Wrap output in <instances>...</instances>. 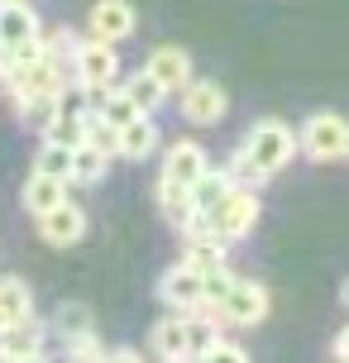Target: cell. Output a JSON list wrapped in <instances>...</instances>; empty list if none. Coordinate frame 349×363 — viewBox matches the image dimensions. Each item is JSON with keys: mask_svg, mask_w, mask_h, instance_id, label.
<instances>
[{"mask_svg": "<svg viewBox=\"0 0 349 363\" xmlns=\"http://www.w3.org/2000/svg\"><path fill=\"white\" fill-rule=\"evenodd\" d=\"M0 311L10 315V325L34 320V291L24 287L19 277H0Z\"/></svg>", "mask_w": 349, "mask_h": 363, "instance_id": "obj_21", "label": "cell"}, {"mask_svg": "<svg viewBox=\"0 0 349 363\" xmlns=\"http://www.w3.org/2000/svg\"><path fill=\"white\" fill-rule=\"evenodd\" d=\"M62 201H67V182L62 177H43V172H34V177L24 182V211H29V216H48V211H53V206H62Z\"/></svg>", "mask_w": 349, "mask_h": 363, "instance_id": "obj_17", "label": "cell"}, {"mask_svg": "<svg viewBox=\"0 0 349 363\" xmlns=\"http://www.w3.org/2000/svg\"><path fill=\"white\" fill-rule=\"evenodd\" d=\"M335 359H340V363H349V325L340 330V335H335Z\"/></svg>", "mask_w": 349, "mask_h": 363, "instance_id": "obj_31", "label": "cell"}, {"mask_svg": "<svg viewBox=\"0 0 349 363\" xmlns=\"http://www.w3.org/2000/svg\"><path fill=\"white\" fill-rule=\"evenodd\" d=\"M67 86H72V82H67V72H62V62L43 53L38 62L19 67L5 91H10V101H24V96H62Z\"/></svg>", "mask_w": 349, "mask_h": 363, "instance_id": "obj_7", "label": "cell"}, {"mask_svg": "<svg viewBox=\"0 0 349 363\" xmlns=\"http://www.w3.org/2000/svg\"><path fill=\"white\" fill-rule=\"evenodd\" d=\"M96 115H101L111 129H125L129 120H139L144 110H139V101H134L125 86H111L106 96H96Z\"/></svg>", "mask_w": 349, "mask_h": 363, "instance_id": "obj_20", "label": "cell"}, {"mask_svg": "<svg viewBox=\"0 0 349 363\" xmlns=\"http://www.w3.org/2000/svg\"><path fill=\"white\" fill-rule=\"evenodd\" d=\"M101 363H106V359H101Z\"/></svg>", "mask_w": 349, "mask_h": 363, "instance_id": "obj_36", "label": "cell"}, {"mask_svg": "<svg viewBox=\"0 0 349 363\" xmlns=\"http://www.w3.org/2000/svg\"><path fill=\"white\" fill-rule=\"evenodd\" d=\"M87 38L77 34V29H53V34H43V48H48V57H57V62H72V53L82 48Z\"/></svg>", "mask_w": 349, "mask_h": 363, "instance_id": "obj_28", "label": "cell"}, {"mask_svg": "<svg viewBox=\"0 0 349 363\" xmlns=\"http://www.w3.org/2000/svg\"><path fill=\"white\" fill-rule=\"evenodd\" d=\"M29 38H43L38 15L24 0H0V48H19V43H29Z\"/></svg>", "mask_w": 349, "mask_h": 363, "instance_id": "obj_15", "label": "cell"}, {"mask_svg": "<svg viewBox=\"0 0 349 363\" xmlns=\"http://www.w3.org/2000/svg\"><path fill=\"white\" fill-rule=\"evenodd\" d=\"M34 172L72 182V148H67V144H53V139H43V144H38V153H34Z\"/></svg>", "mask_w": 349, "mask_h": 363, "instance_id": "obj_23", "label": "cell"}, {"mask_svg": "<svg viewBox=\"0 0 349 363\" xmlns=\"http://www.w3.org/2000/svg\"><path fill=\"white\" fill-rule=\"evenodd\" d=\"M0 363H24V359H19L15 349H5V345H0Z\"/></svg>", "mask_w": 349, "mask_h": 363, "instance_id": "obj_33", "label": "cell"}, {"mask_svg": "<svg viewBox=\"0 0 349 363\" xmlns=\"http://www.w3.org/2000/svg\"><path fill=\"white\" fill-rule=\"evenodd\" d=\"M230 186H235V182L225 177V167H216V172H206V177L196 182V186H192V191H196V211H211V206H216V201H221L225 191H230Z\"/></svg>", "mask_w": 349, "mask_h": 363, "instance_id": "obj_27", "label": "cell"}, {"mask_svg": "<svg viewBox=\"0 0 349 363\" xmlns=\"http://www.w3.org/2000/svg\"><path fill=\"white\" fill-rule=\"evenodd\" d=\"M53 330L62 335V345H77V340H87V335H92V311L82 306V301H67V306H57Z\"/></svg>", "mask_w": 349, "mask_h": 363, "instance_id": "obj_22", "label": "cell"}, {"mask_svg": "<svg viewBox=\"0 0 349 363\" xmlns=\"http://www.w3.org/2000/svg\"><path fill=\"white\" fill-rule=\"evenodd\" d=\"M57 106H62V96H24V101H15V110H19V120L29 129H43L53 125V115H57Z\"/></svg>", "mask_w": 349, "mask_h": 363, "instance_id": "obj_25", "label": "cell"}, {"mask_svg": "<svg viewBox=\"0 0 349 363\" xmlns=\"http://www.w3.org/2000/svg\"><path fill=\"white\" fill-rule=\"evenodd\" d=\"M43 340H48V330L38 325V315L34 320H19V325H10L5 335H0V345L15 349L24 363H43Z\"/></svg>", "mask_w": 349, "mask_h": 363, "instance_id": "obj_18", "label": "cell"}, {"mask_svg": "<svg viewBox=\"0 0 349 363\" xmlns=\"http://www.w3.org/2000/svg\"><path fill=\"white\" fill-rule=\"evenodd\" d=\"M144 67L158 77L167 91H182L187 82H192V53H187V48H177V43H163V48H153Z\"/></svg>", "mask_w": 349, "mask_h": 363, "instance_id": "obj_16", "label": "cell"}, {"mask_svg": "<svg viewBox=\"0 0 349 363\" xmlns=\"http://www.w3.org/2000/svg\"><path fill=\"white\" fill-rule=\"evenodd\" d=\"M148 345H153V354L163 363H192L196 359V349H192V315H182V311L163 315L153 325V335H148Z\"/></svg>", "mask_w": 349, "mask_h": 363, "instance_id": "obj_9", "label": "cell"}, {"mask_svg": "<svg viewBox=\"0 0 349 363\" xmlns=\"http://www.w3.org/2000/svg\"><path fill=\"white\" fill-rule=\"evenodd\" d=\"M134 24H139V15H134L129 0H96L92 15H87V38H101V43H115L120 48L134 34Z\"/></svg>", "mask_w": 349, "mask_h": 363, "instance_id": "obj_8", "label": "cell"}, {"mask_svg": "<svg viewBox=\"0 0 349 363\" xmlns=\"http://www.w3.org/2000/svg\"><path fill=\"white\" fill-rule=\"evenodd\" d=\"M158 144H163V134H158V125H153L148 115L129 120L125 129H115V153H120V158H129V163L153 158V153H158Z\"/></svg>", "mask_w": 349, "mask_h": 363, "instance_id": "obj_14", "label": "cell"}, {"mask_svg": "<svg viewBox=\"0 0 349 363\" xmlns=\"http://www.w3.org/2000/svg\"><path fill=\"white\" fill-rule=\"evenodd\" d=\"M106 363H144V359H139L134 349H111V354H106Z\"/></svg>", "mask_w": 349, "mask_h": 363, "instance_id": "obj_32", "label": "cell"}, {"mask_svg": "<svg viewBox=\"0 0 349 363\" xmlns=\"http://www.w3.org/2000/svg\"><path fill=\"white\" fill-rule=\"evenodd\" d=\"M216 311L225 315V325H258V320H268V287L263 282H235Z\"/></svg>", "mask_w": 349, "mask_h": 363, "instance_id": "obj_11", "label": "cell"}, {"mask_svg": "<svg viewBox=\"0 0 349 363\" xmlns=\"http://www.w3.org/2000/svg\"><path fill=\"white\" fill-rule=\"evenodd\" d=\"M225 177L235 182V186H258V182H263V172H258V163L244 153V144H239L235 153L225 158Z\"/></svg>", "mask_w": 349, "mask_h": 363, "instance_id": "obj_26", "label": "cell"}, {"mask_svg": "<svg viewBox=\"0 0 349 363\" xmlns=\"http://www.w3.org/2000/svg\"><path fill=\"white\" fill-rule=\"evenodd\" d=\"M153 196H158V216H163L172 230H187L192 220L201 216V211H196V191L182 186V182H172V177H158V191H153Z\"/></svg>", "mask_w": 349, "mask_h": 363, "instance_id": "obj_13", "label": "cell"}, {"mask_svg": "<svg viewBox=\"0 0 349 363\" xmlns=\"http://www.w3.org/2000/svg\"><path fill=\"white\" fill-rule=\"evenodd\" d=\"M206 172H211V163H206V148L196 144V139H177V144L163 153V177L182 182V186H196Z\"/></svg>", "mask_w": 349, "mask_h": 363, "instance_id": "obj_12", "label": "cell"}, {"mask_svg": "<svg viewBox=\"0 0 349 363\" xmlns=\"http://www.w3.org/2000/svg\"><path fill=\"white\" fill-rule=\"evenodd\" d=\"M158 301H163L167 311H182V315L201 311L206 306V272L187 268V263L167 268L163 277H158Z\"/></svg>", "mask_w": 349, "mask_h": 363, "instance_id": "obj_6", "label": "cell"}, {"mask_svg": "<svg viewBox=\"0 0 349 363\" xmlns=\"http://www.w3.org/2000/svg\"><path fill=\"white\" fill-rule=\"evenodd\" d=\"M297 134L282 120H258V125H249V134H244V153L258 163V172L263 177H273V172H282V167L292 163L297 153Z\"/></svg>", "mask_w": 349, "mask_h": 363, "instance_id": "obj_3", "label": "cell"}, {"mask_svg": "<svg viewBox=\"0 0 349 363\" xmlns=\"http://www.w3.org/2000/svg\"><path fill=\"white\" fill-rule=\"evenodd\" d=\"M201 216H206V225H211L225 244H235V239L254 235L258 216H263V201H258L254 186H230V191H225L211 211H201Z\"/></svg>", "mask_w": 349, "mask_h": 363, "instance_id": "obj_1", "label": "cell"}, {"mask_svg": "<svg viewBox=\"0 0 349 363\" xmlns=\"http://www.w3.org/2000/svg\"><path fill=\"white\" fill-rule=\"evenodd\" d=\"M5 330H10V315H5V311H0V335H5Z\"/></svg>", "mask_w": 349, "mask_h": 363, "instance_id": "obj_34", "label": "cell"}, {"mask_svg": "<svg viewBox=\"0 0 349 363\" xmlns=\"http://www.w3.org/2000/svg\"><path fill=\"white\" fill-rule=\"evenodd\" d=\"M106 172H111V148L92 144V139L72 148V182L96 186V182H106Z\"/></svg>", "mask_w": 349, "mask_h": 363, "instance_id": "obj_19", "label": "cell"}, {"mask_svg": "<svg viewBox=\"0 0 349 363\" xmlns=\"http://www.w3.org/2000/svg\"><path fill=\"white\" fill-rule=\"evenodd\" d=\"M67 67H72V82L92 96V106H96V96H106V91L115 86V77H120V53H115V43L87 38V43L72 53Z\"/></svg>", "mask_w": 349, "mask_h": 363, "instance_id": "obj_2", "label": "cell"}, {"mask_svg": "<svg viewBox=\"0 0 349 363\" xmlns=\"http://www.w3.org/2000/svg\"><path fill=\"white\" fill-rule=\"evenodd\" d=\"M38 239L53 244V249H72V244H82V239H87V211H82L77 201L53 206L48 216H38Z\"/></svg>", "mask_w": 349, "mask_h": 363, "instance_id": "obj_10", "label": "cell"}, {"mask_svg": "<svg viewBox=\"0 0 349 363\" xmlns=\"http://www.w3.org/2000/svg\"><path fill=\"white\" fill-rule=\"evenodd\" d=\"M177 101H182V120H192V125H221L225 115H230V96L211 77H192L177 91Z\"/></svg>", "mask_w": 349, "mask_h": 363, "instance_id": "obj_5", "label": "cell"}, {"mask_svg": "<svg viewBox=\"0 0 349 363\" xmlns=\"http://www.w3.org/2000/svg\"><path fill=\"white\" fill-rule=\"evenodd\" d=\"M297 144H301V153H306L311 163L349 158V120H345V115H335V110H316L311 120L301 125Z\"/></svg>", "mask_w": 349, "mask_h": 363, "instance_id": "obj_4", "label": "cell"}, {"mask_svg": "<svg viewBox=\"0 0 349 363\" xmlns=\"http://www.w3.org/2000/svg\"><path fill=\"white\" fill-rule=\"evenodd\" d=\"M235 287V277H230V268H216V272H206V306H221L225 301V291Z\"/></svg>", "mask_w": 349, "mask_h": 363, "instance_id": "obj_30", "label": "cell"}, {"mask_svg": "<svg viewBox=\"0 0 349 363\" xmlns=\"http://www.w3.org/2000/svg\"><path fill=\"white\" fill-rule=\"evenodd\" d=\"M340 301H345V306H349V282H345V287H340Z\"/></svg>", "mask_w": 349, "mask_h": 363, "instance_id": "obj_35", "label": "cell"}, {"mask_svg": "<svg viewBox=\"0 0 349 363\" xmlns=\"http://www.w3.org/2000/svg\"><path fill=\"white\" fill-rule=\"evenodd\" d=\"M192 363H249V354H244L239 345H230V340H216V345L201 349Z\"/></svg>", "mask_w": 349, "mask_h": 363, "instance_id": "obj_29", "label": "cell"}, {"mask_svg": "<svg viewBox=\"0 0 349 363\" xmlns=\"http://www.w3.org/2000/svg\"><path fill=\"white\" fill-rule=\"evenodd\" d=\"M125 91L134 96V101H139V110H144V115H153V110H158V106L167 101V96H172V91H167L163 82H158V77L148 72V67H144V72H134V77H129V82H125Z\"/></svg>", "mask_w": 349, "mask_h": 363, "instance_id": "obj_24", "label": "cell"}]
</instances>
